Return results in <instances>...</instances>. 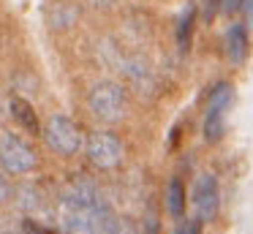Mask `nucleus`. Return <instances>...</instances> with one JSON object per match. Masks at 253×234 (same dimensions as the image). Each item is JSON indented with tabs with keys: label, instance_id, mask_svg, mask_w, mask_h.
<instances>
[{
	"label": "nucleus",
	"instance_id": "nucleus-13",
	"mask_svg": "<svg viewBox=\"0 0 253 234\" xmlns=\"http://www.w3.org/2000/svg\"><path fill=\"white\" fill-rule=\"evenodd\" d=\"M177 234H202V221H182Z\"/></svg>",
	"mask_w": 253,
	"mask_h": 234
},
{
	"label": "nucleus",
	"instance_id": "nucleus-1",
	"mask_svg": "<svg viewBox=\"0 0 253 234\" xmlns=\"http://www.w3.org/2000/svg\"><path fill=\"white\" fill-rule=\"evenodd\" d=\"M106 204H82L74 199H60V210H57V229L60 234H101L104 218L109 215Z\"/></svg>",
	"mask_w": 253,
	"mask_h": 234
},
{
	"label": "nucleus",
	"instance_id": "nucleus-7",
	"mask_svg": "<svg viewBox=\"0 0 253 234\" xmlns=\"http://www.w3.org/2000/svg\"><path fill=\"white\" fill-rule=\"evenodd\" d=\"M218 204H220V193H218V183L212 174H202L193 185V207L202 223L212 221L218 215Z\"/></svg>",
	"mask_w": 253,
	"mask_h": 234
},
{
	"label": "nucleus",
	"instance_id": "nucleus-2",
	"mask_svg": "<svg viewBox=\"0 0 253 234\" xmlns=\"http://www.w3.org/2000/svg\"><path fill=\"white\" fill-rule=\"evenodd\" d=\"M41 134H44V141L49 144V150L57 155H77L79 147H82V134H79L77 123L60 112L46 117Z\"/></svg>",
	"mask_w": 253,
	"mask_h": 234
},
{
	"label": "nucleus",
	"instance_id": "nucleus-12",
	"mask_svg": "<svg viewBox=\"0 0 253 234\" xmlns=\"http://www.w3.org/2000/svg\"><path fill=\"white\" fill-rule=\"evenodd\" d=\"M191 25H193V5L185 11V16L180 19V30H177V44H180L182 52L188 49V41H191Z\"/></svg>",
	"mask_w": 253,
	"mask_h": 234
},
{
	"label": "nucleus",
	"instance_id": "nucleus-15",
	"mask_svg": "<svg viewBox=\"0 0 253 234\" xmlns=\"http://www.w3.org/2000/svg\"><path fill=\"white\" fill-rule=\"evenodd\" d=\"M240 3H242V0H229V8H237Z\"/></svg>",
	"mask_w": 253,
	"mask_h": 234
},
{
	"label": "nucleus",
	"instance_id": "nucleus-11",
	"mask_svg": "<svg viewBox=\"0 0 253 234\" xmlns=\"http://www.w3.org/2000/svg\"><path fill=\"white\" fill-rule=\"evenodd\" d=\"M101 234H136V226L128 218H117V215H106L104 226H101Z\"/></svg>",
	"mask_w": 253,
	"mask_h": 234
},
{
	"label": "nucleus",
	"instance_id": "nucleus-6",
	"mask_svg": "<svg viewBox=\"0 0 253 234\" xmlns=\"http://www.w3.org/2000/svg\"><path fill=\"white\" fill-rule=\"evenodd\" d=\"M229 101H231V87L226 82L215 85L207 101V117H204V139L207 141H218L223 136V112L229 106Z\"/></svg>",
	"mask_w": 253,
	"mask_h": 234
},
{
	"label": "nucleus",
	"instance_id": "nucleus-8",
	"mask_svg": "<svg viewBox=\"0 0 253 234\" xmlns=\"http://www.w3.org/2000/svg\"><path fill=\"white\" fill-rule=\"evenodd\" d=\"M8 109H11L14 120H17L22 128H28L30 134H39V131H44V128L39 125V117H36L33 106H30L28 101H22V98H11V101H8Z\"/></svg>",
	"mask_w": 253,
	"mask_h": 234
},
{
	"label": "nucleus",
	"instance_id": "nucleus-5",
	"mask_svg": "<svg viewBox=\"0 0 253 234\" xmlns=\"http://www.w3.org/2000/svg\"><path fill=\"white\" fill-rule=\"evenodd\" d=\"M87 158L93 166L98 169H115L123 161V144L117 136L104 134V131H95L87 139Z\"/></svg>",
	"mask_w": 253,
	"mask_h": 234
},
{
	"label": "nucleus",
	"instance_id": "nucleus-10",
	"mask_svg": "<svg viewBox=\"0 0 253 234\" xmlns=\"http://www.w3.org/2000/svg\"><path fill=\"white\" fill-rule=\"evenodd\" d=\"M185 201H188L185 188H182V183L174 177L169 183V193H166V204H169V212H171L174 221H182V215H185Z\"/></svg>",
	"mask_w": 253,
	"mask_h": 234
},
{
	"label": "nucleus",
	"instance_id": "nucleus-14",
	"mask_svg": "<svg viewBox=\"0 0 253 234\" xmlns=\"http://www.w3.org/2000/svg\"><path fill=\"white\" fill-rule=\"evenodd\" d=\"M90 5H95V8H106V5L112 3V0H87Z\"/></svg>",
	"mask_w": 253,
	"mask_h": 234
},
{
	"label": "nucleus",
	"instance_id": "nucleus-3",
	"mask_svg": "<svg viewBox=\"0 0 253 234\" xmlns=\"http://www.w3.org/2000/svg\"><path fill=\"white\" fill-rule=\"evenodd\" d=\"M87 106L101 123H117L126 112V90L117 82H98L87 95Z\"/></svg>",
	"mask_w": 253,
	"mask_h": 234
},
{
	"label": "nucleus",
	"instance_id": "nucleus-16",
	"mask_svg": "<svg viewBox=\"0 0 253 234\" xmlns=\"http://www.w3.org/2000/svg\"><path fill=\"white\" fill-rule=\"evenodd\" d=\"M6 234H11V232H6Z\"/></svg>",
	"mask_w": 253,
	"mask_h": 234
},
{
	"label": "nucleus",
	"instance_id": "nucleus-4",
	"mask_svg": "<svg viewBox=\"0 0 253 234\" xmlns=\"http://www.w3.org/2000/svg\"><path fill=\"white\" fill-rule=\"evenodd\" d=\"M0 161H3L6 174H28L36 169V152L17 134L3 131V136H0Z\"/></svg>",
	"mask_w": 253,
	"mask_h": 234
},
{
	"label": "nucleus",
	"instance_id": "nucleus-9",
	"mask_svg": "<svg viewBox=\"0 0 253 234\" xmlns=\"http://www.w3.org/2000/svg\"><path fill=\"white\" fill-rule=\"evenodd\" d=\"M226 52H229L231 63H242L248 57V33L242 25H234L226 36Z\"/></svg>",
	"mask_w": 253,
	"mask_h": 234
}]
</instances>
